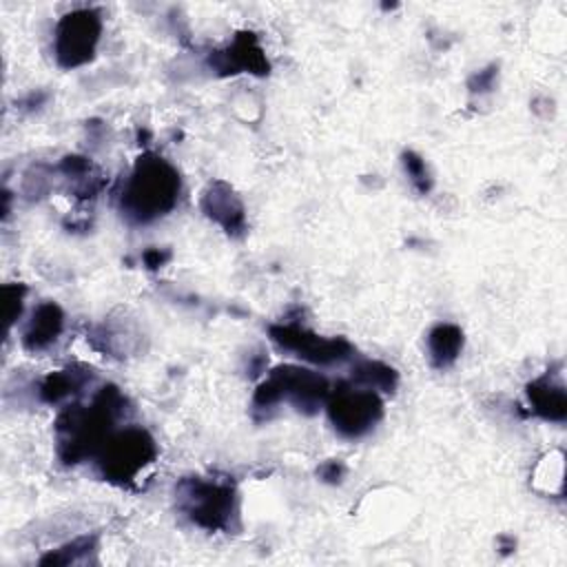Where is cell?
I'll list each match as a JSON object with an SVG mask.
<instances>
[{"instance_id": "obj_1", "label": "cell", "mask_w": 567, "mask_h": 567, "mask_svg": "<svg viewBox=\"0 0 567 567\" xmlns=\"http://www.w3.org/2000/svg\"><path fill=\"white\" fill-rule=\"evenodd\" d=\"M126 396L115 385H104L89 405H66L55 419L58 456L66 465L95 458L104 441L115 432L117 419L124 414Z\"/></svg>"}, {"instance_id": "obj_2", "label": "cell", "mask_w": 567, "mask_h": 567, "mask_svg": "<svg viewBox=\"0 0 567 567\" xmlns=\"http://www.w3.org/2000/svg\"><path fill=\"white\" fill-rule=\"evenodd\" d=\"M182 177L177 168L157 153H142L120 193V210L131 224H151L168 215L179 199Z\"/></svg>"}, {"instance_id": "obj_3", "label": "cell", "mask_w": 567, "mask_h": 567, "mask_svg": "<svg viewBox=\"0 0 567 567\" xmlns=\"http://www.w3.org/2000/svg\"><path fill=\"white\" fill-rule=\"evenodd\" d=\"M330 383L323 374L295 365L284 363L270 370V374L257 385L252 396V410L268 414L281 401H288L303 414H315L328 399Z\"/></svg>"}, {"instance_id": "obj_4", "label": "cell", "mask_w": 567, "mask_h": 567, "mask_svg": "<svg viewBox=\"0 0 567 567\" xmlns=\"http://www.w3.org/2000/svg\"><path fill=\"white\" fill-rule=\"evenodd\" d=\"M177 509L206 532H230L239 512L237 489L228 481L188 476L175 487Z\"/></svg>"}, {"instance_id": "obj_5", "label": "cell", "mask_w": 567, "mask_h": 567, "mask_svg": "<svg viewBox=\"0 0 567 567\" xmlns=\"http://www.w3.org/2000/svg\"><path fill=\"white\" fill-rule=\"evenodd\" d=\"M155 458V439L140 425L113 432L95 454L100 476L115 485H133Z\"/></svg>"}, {"instance_id": "obj_6", "label": "cell", "mask_w": 567, "mask_h": 567, "mask_svg": "<svg viewBox=\"0 0 567 567\" xmlns=\"http://www.w3.org/2000/svg\"><path fill=\"white\" fill-rule=\"evenodd\" d=\"M326 412L334 432L343 439H361L383 419L379 392L359 383H339L326 399Z\"/></svg>"}, {"instance_id": "obj_7", "label": "cell", "mask_w": 567, "mask_h": 567, "mask_svg": "<svg viewBox=\"0 0 567 567\" xmlns=\"http://www.w3.org/2000/svg\"><path fill=\"white\" fill-rule=\"evenodd\" d=\"M102 35V18L95 9L64 13L53 31V53L62 69H78L93 60Z\"/></svg>"}, {"instance_id": "obj_8", "label": "cell", "mask_w": 567, "mask_h": 567, "mask_svg": "<svg viewBox=\"0 0 567 567\" xmlns=\"http://www.w3.org/2000/svg\"><path fill=\"white\" fill-rule=\"evenodd\" d=\"M277 350L315 365H334L352 354V343L343 337H321L299 323H272L268 328Z\"/></svg>"}, {"instance_id": "obj_9", "label": "cell", "mask_w": 567, "mask_h": 567, "mask_svg": "<svg viewBox=\"0 0 567 567\" xmlns=\"http://www.w3.org/2000/svg\"><path fill=\"white\" fill-rule=\"evenodd\" d=\"M208 64L219 75H235L244 71L255 75H266L270 69L266 53L259 47L255 33H248V31L239 33L233 40V44H228L226 49L213 51V55L208 58Z\"/></svg>"}, {"instance_id": "obj_10", "label": "cell", "mask_w": 567, "mask_h": 567, "mask_svg": "<svg viewBox=\"0 0 567 567\" xmlns=\"http://www.w3.org/2000/svg\"><path fill=\"white\" fill-rule=\"evenodd\" d=\"M202 210L208 219L219 224L230 237H239L246 230V208L235 188L217 179L202 195Z\"/></svg>"}, {"instance_id": "obj_11", "label": "cell", "mask_w": 567, "mask_h": 567, "mask_svg": "<svg viewBox=\"0 0 567 567\" xmlns=\"http://www.w3.org/2000/svg\"><path fill=\"white\" fill-rule=\"evenodd\" d=\"M64 328V312L55 301H42L22 330V346L29 352L47 350Z\"/></svg>"}, {"instance_id": "obj_12", "label": "cell", "mask_w": 567, "mask_h": 567, "mask_svg": "<svg viewBox=\"0 0 567 567\" xmlns=\"http://www.w3.org/2000/svg\"><path fill=\"white\" fill-rule=\"evenodd\" d=\"M527 399H529V410L538 414L545 421L563 423L567 416V396L563 383L554 381L549 374L534 379L527 383Z\"/></svg>"}, {"instance_id": "obj_13", "label": "cell", "mask_w": 567, "mask_h": 567, "mask_svg": "<svg viewBox=\"0 0 567 567\" xmlns=\"http://www.w3.org/2000/svg\"><path fill=\"white\" fill-rule=\"evenodd\" d=\"M463 330L454 323H436L430 332H427V357L430 363L436 370H445L450 365H454V361L458 359L461 350H463Z\"/></svg>"}, {"instance_id": "obj_14", "label": "cell", "mask_w": 567, "mask_h": 567, "mask_svg": "<svg viewBox=\"0 0 567 567\" xmlns=\"http://www.w3.org/2000/svg\"><path fill=\"white\" fill-rule=\"evenodd\" d=\"M86 381H91V370L82 368V365H73V368H66V370H58V372H51L42 379L40 383V399L49 405H55L73 394H78Z\"/></svg>"}, {"instance_id": "obj_15", "label": "cell", "mask_w": 567, "mask_h": 567, "mask_svg": "<svg viewBox=\"0 0 567 567\" xmlns=\"http://www.w3.org/2000/svg\"><path fill=\"white\" fill-rule=\"evenodd\" d=\"M352 379H354V383L370 388L374 392H394V388L399 383V374L392 365H388L383 361H372V359L357 363L352 370Z\"/></svg>"}, {"instance_id": "obj_16", "label": "cell", "mask_w": 567, "mask_h": 567, "mask_svg": "<svg viewBox=\"0 0 567 567\" xmlns=\"http://www.w3.org/2000/svg\"><path fill=\"white\" fill-rule=\"evenodd\" d=\"M95 547V538H75L73 543H66L62 547H58L55 551H49L47 556L40 558V565H73V563H82L89 551Z\"/></svg>"}, {"instance_id": "obj_17", "label": "cell", "mask_w": 567, "mask_h": 567, "mask_svg": "<svg viewBox=\"0 0 567 567\" xmlns=\"http://www.w3.org/2000/svg\"><path fill=\"white\" fill-rule=\"evenodd\" d=\"M403 168L412 182V186L419 190V193H427L432 188V177L427 173V166L423 162L421 155H416L414 151H405L403 153Z\"/></svg>"}, {"instance_id": "obj_18", "label": "cell", "mask_w": 567, "mask_h": 567, "mask_svg": "<svg viewBox=\"0 0 567 567\" xmlns=\"http://www.w3.org/2000/svg\"><path fill=\"white\" fill-rule=\"evenodd\" d=\"M2 297H4V308H7V321H9V328H11L22 315L24 286L22 284H7L2 288Z\"/></svg>"}, {"instance_id": "obj_19", "label": "cell", "mask_w": 567, "mask_h": 567, "mask_svg": "<svg viewBox=\"0 0 567 567\" xmlns=\"http://www.w3.org/2000/svg\"><path fill=\"white\" fill-rule=\"evenodd\" d=\"M494 78H496V69L494 66H489V69H485V71H478V73H474L472 78H470V91L472 93H483V91H489L492 89V82H494Z\"/></svg>"}, {"instance_id": "obj_20", "label": "cell", "mask_w": 567, "mask_h": 567, "mask_svg": "<svg viewBox=\"0 0 567 567\" xmlns=\"http://www.w3.org/2000/svg\"><path fill=\"white\" fill-rule=\"evenodd\" d=\"M317 474H319L321 481H326V483H341V478L346 476V467H343L341 461H326V463L317 470Z\"/></svg>"}, {"instance_id": "obj_21", "label": "cell", "mask_w": 567, "mask_h": 567, "mask_svg": "<svg viewBox=\"0 0 567 567\" xmlns=\"http://www.w3.org/2000/svg\"><path fill=\"white\" fill-rule=\"evenodd\" d=\"M168 257H171V252H166V250L148 248V250L144 252V264H146L148 268H157V266H162Z\"/></svg>"}]
</instances>
